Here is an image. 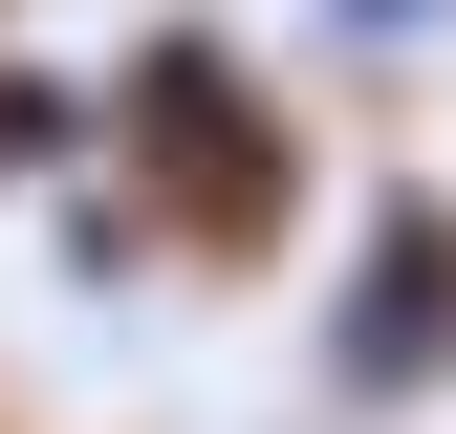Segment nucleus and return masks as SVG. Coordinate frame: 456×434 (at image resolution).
<instances>
[{"label": "nucleus", "instance_id": "3", "mask_svg": "<svg viewBox=\"0 0 456 434\" xmlns=\"http://www.w3.org/2000/svg\"><path fill=\"white\" fill-rule=\"evenodd\" d=\"M87 152V87H44V66H0V174H66Z\"/></svg>", "mask_w": 456, "mask_h": 434}, {"label": "nucleus", "instance_id": "4", "mask_svg": "<svg viewBox=\"0 0 456 434\" xmlns=\"http://www.w3.org/2000/svg\"><path fill=\"white\" fill-rule=\"evenodd\" d=\"M348 22H370V44H391V22H435V0H348Z\"/></svg>", "mask_w": 456, "mask_h": 434}, {"label": "nucleus", "instance_id": "2", "mask_svg": "<svg viewBox=\"0 0 456 434\" xmlns=\"http://www.w3.org/2000/svg\"><path fill=\"white\" fill-rule=\"evenodd\" d=\"M326 369H348V391H435V369H456V217H435V196H391V217H370Z\"/></svg>", "mask_w": 456, "mask_h": 434}, {"label": "nucleus", "instance_id": "1", "mask_svg": "<svg viewBox=\"0 0 456 434\" xmlns=\"http://www.w3.org/2000/svg\"><path fill=\"white\" fill-rule=\"evenodd\" d=\"M87 131L152 174V239H175V261H261V239H282V196H305V152H282V87H261L217 22H152L131 66L87 87Z\"/></svg>", "mask_w": 456, "mask_h": 434}]
</instances>
